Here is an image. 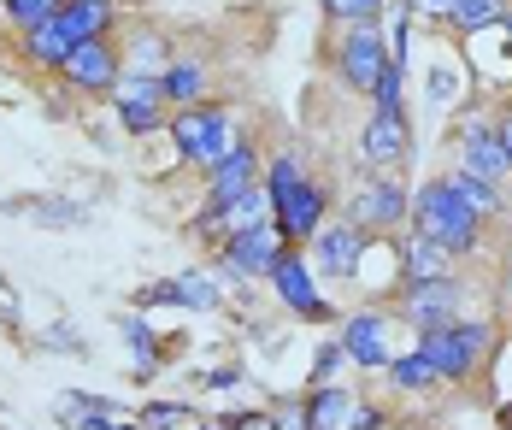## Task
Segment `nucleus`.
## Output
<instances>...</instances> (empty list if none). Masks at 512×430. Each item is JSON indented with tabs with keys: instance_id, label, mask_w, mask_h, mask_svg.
Here are the masks:
<instances>
[{
	"instance_id": "4",
	"label": "nucleus",
	"mask_w": 512,
	"mask_h": 430,
	"mask_svg": "<svg viewBox=\"0 0 512 430\" xmlns=\"http://www.w3.org/2000/svg\"><path fill=\"white\" fill-rule=\"evenodd\" d=\"M271 295H277V307L289 313V319L301 324H330L336 319V301L318 289V271H312L307 248H295V242H283L277 248V260H271Z\"/></svg>"
},
{
	"instance_id": "39",
	"label": "nucleus",
	"mask_w": 512,
	"mask_h": 430,
	"mask_svg": "<svg viewBox=\"0 0 512 430\" xmlns=\"http://www.w3.org/2000/svg\"><path fill=\"white\" fill-rule=\"evenodd\" d=\"M242 377H248L242 366H218V372L201 377V389H218V395H224V389H242Z\"/></svg>"
},
{
	"instance_id": "45",
	"label": "nucleus",
	"mask_w": 512,
	"mask_h": 430,
	"mask_svg": "<svg viewBox=\"0 0 512 430\" xmlns=\"http://www.w3.org/2000/svg\"><path fill=\"white\" fill-rule=\"evenodd\" d=\"M507 342H512V336H507Z\"/></svg>"
},
{
	"instance_id": "11",
	"label": "nucleus",
	"mask_w": 512,
	"mask_h": 430,
	"mask_svg": "<svg viewBox=\"0 0 512 430\" xmlns=\"http://www.w3.org/2000/svg\"><path fill=\"white\" fill-rule=\"evenodd\" d=\"M136 313H154V307H177V313H218L224 307V277L218 271H177V277H159L142 283L130 295Z\"/></svg>"
},
{
	"instance_id": "36",
	"label": "nucleus",
	"mask_w": 512,
	"mask_h": 430,
	"mask_svg": "<svg viewBox=\"0 0 512 430\" xmlns=\"http://www.w3.org/2000/svg\"><path fill=\"white\" fill-rule=\"evenodd\" d=\"M454 89H460V77H454L448 65H430V77H424V95H430V107H448V101H454Z\"/></svg>"
},
{
	"instance_id": "1",
	"label": "nucleus",
	"mask_w": 512,
	"mask_h": 430,
	"mask_svg": "<svg viewBox=\"0 0 512 430\" xmlns=\"http://www.w3.org/2000/svg\"><path fill=\"white\" fill-rule=\"evenodd\" d=\"M412 230L430 236V242H442L454 260H471L483 248V213H471V201L448 183V171L442 177H424L412 189Z\"/></svg>"
},
{
	"instance_id": "41",
	"label": "nucleus",
	"mask_w": 512,
	"mask_h": 430,
	"mask_svg": "<svg viewBox=\"0 0 512 430\" xmlns=\"http://www.w3.org/2000/svg\"><path fill=\"white\" fill-rule=\"evenodd\" d=\"M442 6L448 0H412V12H436V18H442Z\"/></svg>"
},
{
	"instance_id": "8",
	"label": "nucleus",
	"mask_w": 512,
	"mask_h": 430,
	"mask_svg": "<svg viewBox=\"0 0 512 430\" xmlns=\"http://www.w3.org/2000/svg\"><path fill=\"white\" fill-rule=\"evenodd\" d=\"M336 77L371 101V89H377V77L389 71V30L383 24H342V36H336Z\"/></svg>"
},
{
	"instance_id": "14",
	"label": "nucleus",
	"mask_w": 512,
	"mask_h": 430,
	"mask_svg": "<svg viewBox=\"0 0 512 430\" xmlns=\"http://www.w3.org/2000/svg\"><path fill=\"white\" fill-rule=\"evenodd\" d=\"M412 160V118L407 112H377L359 130V171H401Z\"/></svg>"
},
{
	"instance_id": "24",
	"label": "nucleus",
	"mask_w": 512,
	"mask_h": 430,
	"mask_svg": "<svg viewBox=\"0 0 512 430\" xmlns=\"http://www.w3.org/2000/svg\"><path fill=\"white\" fill-rule=\"evenodd\" d=\"M53 24H59L71 42H95V36H112V24H118V0H59Z\"/></svg>"
},
{
	"instance_id": "27",
	"label": "nucleus",
	"mask_w": 512,
	"mask_h": 430,
	"mask_svg": "<svg viewBox=\"0 0 512 430\" xmlns=\"http://www.w3.org/2000/svg\"><path fill=\"white\" fill-rule=\"evenodd\" d=\"M36 348H42V354H59V360H95V342H89L71 319H48L36 330Z\"/></svg>"
},
{
	"instance_id": "5",
	"label": "nucleus",
	"mask_w": 512,
	"mask_h": 430,
	"mask_svg": "<svg viewBox=\"0 0 512 430\" xmlns=\"http://www.w3.org/2000/svg\"><path fill=\"white\" fill-rule=\"evenodd\" d=\"M465 307V277H401L395 283V295H389V313L407 324L412 336L418 330H442V324H454Z\"/></svg>"
},
{
	"instance_id": "33",
	"label": "nucleus",
	"mask_w": 512,
	"mask_h": 430,
	"mask_svg": "<svg viewBox=\"0 0 512 430\" xmlns=\"http://www.w3.org/2000/svg\"><path fill=\"white\" fill-rule=\"evenodd\" d=\"M371 107L377 112H407V59L389 54V71H383L377 89H371Z\"/></svg>"
},
{
	"instance_id": "6",
	"label": "nucleus",
	"mask_w": 512,
	"mask_h": 430,
	"mask_svg": "<svg viewBox=\"0 0 512 430\" xmlns=\"http://www.w3.org/2000/svg\"><path fill=\"white\" fill-rule=\"evenodd\" d=\"M283 236L271 224H254V230H230L224 242H212V271L224 277V289H248V283H265L271 277V260H277Z\"/></svg>"
},
{
	"instance_id": "29",
	"label": "nucleus",
	"mask_w": 512,
	"mask_h": 430,
	"mask_svg": "<svg viewBox=\"0 0 512 430\" xmlns=\"http://www.w3.org/2000/svg\"><path fill=\"white\" fill-rule=\"evenodd\" d=\"M501 12H507V0H448V6H442V18H448L460 36L495 30V24H501Z\"/></svg>"
},
{
	"instance_id": "10",
	"label": "nucleus",
	"mask_w": 512,
	"mask_h": 430,
	"mask_svg": "<svg viewBox=\"0 0 512 430\" xmlns=\"http://www.w3.org/2000/svg\"><path fill=\"white\" fill-rule=\"evenodd\" d=\"M365 254H371V236L359 230L354 218H324L318 236L307 242V260L318 271V283H348V277H359Z\"/></svg>"
},
{
	"instance_id": "31",
	"label": "nucleus",
	"mask_w": 512,
	"mask_h": 430,
	"mask_svg": "<svg viewBox=\"0 0 512 430\" xmlns=\"http://www.w3.org/2000/svg\"><path fill=\"white\" fill-rule=\"evenodd\" d=\"M171 54H177V48H171L159 30H142V36L130 42V54H124V71H148V77H159V71L171 65Z\"/></svg>"
},
{
	"instance_id": "30",
	"label": "nucleus",
	"mask_w": 512,
	"mask_h": 430,
	"mask_svg": "<svg viewBox=\"0 0 512 430\" xmlns=\"http://www.w3.org/2000/svg\"><path fill=\"white\" fill-rule=\"evenodd\" d=\"M448 183L460 189L465 201H471V213H483V218H501L507 213V195H501V183H483V177H471V171H448Z\"/></svg>"
},
{
	"instance_id": "23",
	"label": "nucleus",
	"mask_w": 512,
	"mask_h": 430,
	"mask_svg": "<svg viewBox=\"0 0 512 430\" xmlns=\"http://www.w3.org/2000/svg\"><path fill=\"white\" fill-rule=\"evenodd\" d=\"M354 389L348 383H307V395H301V425L307 430H342L348 425V413H354Z\"/></svg>"
},
{
	"instance_id": "25",
	"label": "nucleus",
	"mask_w": 512,
	"mask_h": 430,
	"mask_svg": "<svg viewBox=\"0 0 512 430\" xmlns=\"http://www.w3.org/2000/svg\"><path fill=\"white\" fill-rule=\"evenodd\" d=\"M65 54H71V36H65L53 18L18 36V59H24V65H36V71H59V65H65Z\"/></svg>"
},
{
	"instance_id": "13",
	"label": "nucleus",
	"mask_w": 512,
	"mask_h": 430,
	"mask_svg": "<svg viewBox=\"0 0 512 430\" xmlns=\"http://www.w3.org/2000/svg\"><path fill=\"white\" fill-rule=\"evenodd\" d=\"M330 201H336V195H330V183L307 171V177H301V183H295L283 201H271V230H277L283 242L307 248L312 236H318V224L330 218Z\"/></svg>"
},
{
	"instance_id": "42",
	"label": "nucleus",
	"mask_w": 512,
	"mask_h": 430,
	"mask_svg": "<svg viewBox=\"0 0 512 430\" xmlns=\"http://www.w3.org/2000/svg\"><path fill=\"white\" fill-rule=\"evenodd\" d=\"M495 30H507V42H512V6L501 12V24H495ZM507 54H512V48H507Z\"/></svg>"
},
{
	"instance_id": "18",
	"label": "nucleus",
	"mask_w": 512,
	"mask_h": 430,
	"mask_svg": "<svg viewBox=\"0 0 512 430\" xmlns=\"http://www.w3.org/2000/svg\"><path fill=\"white\" fill-rule=\"evenodd\" d=\"M0 213L24 218L36 230H83V224H95V201H77V195H6Z\"/></svg>"
},
{
	"instance_id": "34",
	"label": "nucleus",
	"mask_w": 512,
	"mask_h": 430,
	"mask_svg": "<svg viewBox=\"0 0 512 430\" xmlns=\"http://www.w3.org/2000/svg\"><path fill=\"white\" fill-rule=\"evenodd\" d=\"M330 24H383L389 18V0H318Z\"/></svg>"
},
{
	"instance_id": "15",
	"label": "nucleus",
	"mask_w": 512,
	"mask_h": 430,
	"mask_svg": "<svg viewBox=\"0 0 512 430\" xmlns=\"http://www.w3.org/2000/svg\"><path fill=\"white\" fill-rule=\"evenodd\" d=\"M336 342H342L348 366H359V372H383V366L395 360V348H389V313H383V307L348 313V319L336 324Z\"/></svg>"
},
{
	"instance_id": "19",
	"label": "nucleus",
	"mask_w": 512,
	"mask_h": 430,
	"mask_svg": "<svg viewBox=\"0 0 512 430\" xmlns=\"http://www.w3.org/2000/svg\"><path fill=\"white\" fill-rule=\"evenodd\" d=\"M460 171L483 177V183H507L512 165H507V148H501V130L495 118H471L460 130Z\"/></svg>"
},
{
	"instance_id": "28",
	"label": "nucleus",
	"mask_w": 512,
	"mask_h": 430,
	"mask_svg": "<svg viewBox=\"0 0 512 430\" xmlns=\"http://www.w3.org/2000/svg\"><path fill=\"white\" fill-rule=\"evenodd\" d=\"M301 177H307V154H301V148H283V154H271V160H265L259 189H265V201H283Z\"/></svg>"
},
{
	"instance_id": "9",
	"label": "nucleus",
	"mask_w": 512,
	"mask_h": 430,
	"mask_svg": "<svg viewBox=\"0 0 512 430\" xmlns=\"http://www.w3.org/2000/svg\"><path fill=\"white\" fill-rule=\"evenodd\" d=\"M106 107L118 118V130L124 136H159L165 124H171V107H165V95H159V77L148 71H124L118 83H112V95H106Z\"/></svg>"
},
{
	"instance_id": "2",
	"label": "nucleus",
	"mask_w": 512,
	"mask_h": 430,
	"mask_svg": "<svg viewBox=\"0 0 512 430\" xmlns=\"http://www.w3.org/2000/svg\"><path fill=\"white\" fill-rule=\"evenodd\" d=\"M165 136H171V148H177V160L183 165H212L224 160L230 148H236V136H242V124H236V107L230 101H195V107H171V124H165Z\"/></svg>"
},
{
	"instance_id": "12",
	"label": "nucleus",
	"mask_w": 512,
	"mask_h": 430,
	"mask_svg": "<svg viewBox=\"0 0 512 430\" xmlns=\"http://www.w3.org/2000/svg\"><path fill=\"white\" fill-rule=\"evenodd\" d=\"M124 77V48L112 36H95V42H71V54L59 65V83L71 95H89V101H106L112 83Z\"/></svg>"
},
{
	"instance_id": "3",
	"label": "nucleus",
	"mask_w": 512,
	"mask_h": 430,
	"mask_svg": "<svg viewBox=\"0 0 512 430\" xmlns=\"http://www.w3.org/2000/svg\"><path fill=\"white\" fill-rule=\"evenodd\" d=\"M489 348H495V330L483 319H454L442 330H418V354L442 372V383H465L471 372H483Z\"/></svg>"
},
{
	"instance_id": "40",
	"label": "nucleus",
	"mask_w": 512,
	"mask_h": 430,
	"mask_svg": "<svg viewBox=\"0 0 512 430\" xmlns=\"http://www.w3.org/2000/svg\"><path fill=\"white\" fill-rule=\"evenodd\" d=\"M495 130H501V148H507V165H512V101L501 107V118H495Z\"/></svg>"
},
{
	"instance_id": "35",
	"label": "nucleus",
	"mask_w": 512,
	"mask_h": 430,
	"mask_svg": "<svg viewBox=\"0 0 512 430\" xmlns=\"http://www.w3.org/2000/svg\"><path fill=\"white\" fill-rule=\"evenodd\" d=\"M342 366H348L342 342H336V336H324V342H318V354H312V377H307V383H336Z\"/></svg>"
},
{
	"instance_id": "38",
	"label": "nucleus",
	"mask_w": 512,
	"mask_h": 430,
	"mask_svg": "<svg viewBox=\"0 0 512 430\" xmlns=\"http://www.w3.org/2000/svg\"><path fill=\"white\" fill-rule=\"evenodd\" d=\"M342 430H389V407H359L354 401V413H348Z\"/></svg>"
},
{
	"instance_id": "7",
	"label": "nucleus",
	"mask_w": 512,
	"mask_h": 430,
	"mask_svg": "<svg viewBox=\"0 0 512 430\" xmlns=\"http://www.w3.org/2000/svg\"><path fill=\"white\" fill-rule=\"evenodd\" d=\"M348 218L365 236H395V230H407V218H412V189L395 171H365V183L348 195Z\"/></svg>"
},
{
	"instance_id": "17",
	"label": "nucleus",
	"mask_w": 512,
	"mask_h": 430,
	"mask_svg": "<svg viewBox=\"0 0 512 430\" xmlns=\"http://www.w3.org/2000/svg\"><path fill=\"white\" fill-rule=\"evenodd\" d=\"M259 171H265V154H259L248 136H236V148L224 154V160H212L201 165V201H236L248 183H259Z\"/></svg>"
},
{
	"instance_id": "16",
	"label": "nucleus",
	"mask_w": 512,
	"mask_h": 430,
	"mask_svg": "<svg viewBox=\"0 0 512 430\" xmlns=\"http://www.w3.org/2000/svg\"><path fill=\"white\" fill-rule=\"evenodd\" d=\"M53 419H59V430H142L130 407H118L112 395H95V389H59Z\"/></svg>"
},
{
	"instance_id": "21",
	"label": "nucleus",
	"mask_w": 512,
	"mask_h": 430,
	"mask_svg": "<svg viewBox=\"0 0 512 430\" xmlns=\"http://www.w3.org/2000/svg\"><path fill=\"white\" fill-rule=\"evenodd\" d=\"M118 336H124V348H130V372H136V383H154V377L165 372V348H159V330L148 324V313L124 307V313H118Z\"/></svg>"
},
{
	"instance_id": "44",
	"label": "nucleus",
	"mask_w": 512,
	"mask_h": 430,
	"mask_svg": "<svg viewBox=\"0 0 512 430\" xmlns=\"http://www.w3.org/2000/svg\"><path fill=\"white\" fill-rule=\"evenodd\" d=\"M0 430H12V425H0Z\"/></svg>"
},
{
	"instance_id": "26",
	"label": "nucleus",
	"mask_w": 512,
	"mask_h": 430,
	"mask_svg": "<svg viewBox=\"0 0 512 430\" xmlns=\"http://www.w3.org/2000/svg\"><path fill=\"white\" fill-rule=\"evenodd\" d=\"M383 372H389V389H401V395H430V389L442 383V372H436V366L418 354V342H412L407 354H395Z\"/></svg>"
},
{
	"instance_id": "22",
	"label": "nucleus",
	"mask_w": 512,
	"mask_h": 430,
	"mask_svg": "<svg viewBox=\"0 0 512 430\" xmlns=\"http://www.w3.org/2000/svg\"><path fill=\"white\" fill-rule=\"evenodd\" d=\"M395 260H401V277H454L460 271V260L442 242H430L418 230H395Z\"/></svg>"
},
{
	"instance_id": "32",
	"label": "nucleus",
	"mask_w": 512,
	"mask_h": 430,
	"mask_svg": "<svg viewBox=\"0 0 512 430\" xmlns=\"http://www.w3.org/2000/svg\"><path fill=\"white\" fill-rule=\"evenodd\" d=\"M53 12H59V0H0V24H6L12 36H24V30H36V24H48Z\"/></svg>"
},
{
	"instance_id": "43",
	"label": "nucleus",
	"mask_w": 512,
	"mask_h": 430,
	"mask_svg": "<svg viewBox=\"0 0 512 430\" xmlns=\"http://www.w3.org/2000/svg\"><path fill=\"white\" fill-rule=\"evenodd\" d=\"M501 430H512V401H501Z\"/></svg>"
},
{
	"instance_id": "37",
	"label": "nucleus",
	"mask_w": 512,
	"mask_h": 430,
	"mask_svg": "<svg viewBox=\"0 0 512 430\" xmlns=\"http://www.w3.org/2000/svg\"><path fill=\"white\" fill-rule=\"evenodd\" d=\"M189 413V401H148L136 419H142V430H159V425H171V419H183Z\"/></svg>"
},
{
	"instance_id": "20",
	"label": "nucleus",
	"mask_w": 512,
	"mask_h": 430,
	"mask_svg": "<svg viewBox=\"0 0 512 430\" xmlns=\"http://www.w3.org/2000/svg\"><path fill=\"white\" fill-rule=\"evenodd\" d=\"M159 95H165V107H195L212 95V65L206 54H171V65L159 71Z\"/></svg>"
}]
</instances>
